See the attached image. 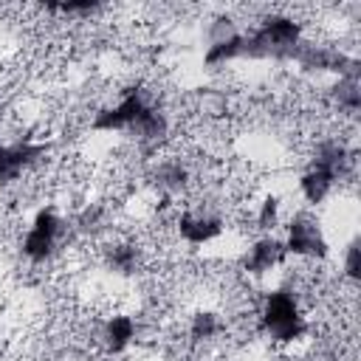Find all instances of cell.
<instances>
[{"label":"cell","mask_w":361,"mask_h":361,"mask_svg":"<svg viewBox=\"0 0 361 361\" xmlns=\"http://www.w3.org/2000/svg\"><path fill=\"white\" fill-rule=\"evenodd\" d=\"M282 245H285V254L293 257V259L324 262L330 257L324 226L307 209H299V212L285 217V223H282Z\"/></svg>","instance_id":"cell-1"},{"label":"cell","mask_w":361,"mask_h":361,"mask_svg":"<svg viewBox=\"0 0 361 361\" xmlns=\"http://www.w3.org/2000/svg\"><path fill=\"white\" fill-rule=\"evenodd\" d=\"M336 189H341V186H338V180H336L330 172L319 169V166L305 164V169L299 172L296 192H299V197H302L307 206H322L324 200H330V197H333V192H336Z\"/></svg>","instance_id":"cell-2"}]
</instances>
